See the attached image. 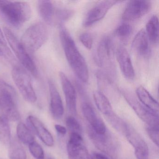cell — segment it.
I'll return each instance as SVG.
<instances>
[{
    "label": "cell",
    "instance_id": "35",
    "mask_svg": "<svg viewBox=\"0 0 159 159\" xmlns=\"http://www.w3.org/2000/svg\"><path fill=\"white\" fill-rule=\"evenodd\" d=\"M52 159V158H50V159Z\"/></svg>",
    "mask_w": 159,
    "mask_h": 159
},
{
    "label": "cell",
    "instance_id": "26",
    "mask_svg": "<svg viewBox=\"0 0 159 159\" xmlns=\"http://www.w3.org/2000/svg\"><path fill=\"white\" fill-rule=\"evenodd\" d=\"M9 157L10 159H27L25 151L16 141L10 143Z\"/></svg>",
    "mask_w": 159,
    "mask_h": 159
},
{
    "label": "cell",
    "instance_id": "8",
    "mask_svg": "<svg viewBox=\"0 0 159 159\" xmlns=\"http://www.w3.org/2000/svg\"><path fill=\"white\" fill-rule=\"evenodd\" d=\"M114 47L112 39L106 36L99 42L97 50L96 59L98 64L103 67H111L113 65Z\"/></svg>",
    "mask_w": 159,
    "mask_h": 159
},
{
    "label": "cell",
    "instance_id": "18",
    "mask_svg": "<svg viewBox=\"0 0 159 159\" xmlns=\"http://www.w3.org/2000/svg\"><path fill=\"white\" fill-rule=\"evenodd\" d=\"M50 96V110L53 117L60 119L64 113V108L60 94L52 80L48 81Z\"/></svg>",
    "mask_w": 159,
    "mask_h": 159
},
{
    "label": "cell",
    "instance_id": "10",
    "mask_svg": "<svg viewBox=\"0 0 159 159\" xmlns=\"http://www.w3.org/2000/svg\"><path fill=\"white\" fill-rule=\"evenodd\" d=\"M151 6V3L148 1H131L127 4L123 13V20L131 21L139 19L148 12Z\"/></svg>",
    "mask_w": 159,
    "mask_h": 159
},
{
    "label": "cell",
    "instance_id": "6",
    "mask_svg": "<svg viewBox=\"0 0 159 159\" xmlns=\"http://www.w3.org/2000/svg\"><path fill=\"white\" fill-rule=\"evenodd\" d=\"M12 76L24 99L29 103H35L37 101V95L30 77L26 70L20 67L16 66L12 70Z\"/></svg>",
    "mask_w": 159,
    "mask_h": 159
},
{
    "label": "cell",
    "instance_id": "21",
    "mask_svg": "<svg viewBox=\"0 0 159 159\" xmlns=\"http://www.w3.org/2000/svg\"><path fill=\"white\" fill-rule=\"evenodd\" d=\"M137 96L142 105L156 114L159 112V104L148 91L142 86H139L136 90Z\"/></svg>",
    "mask_w": 159,
    "mask_h": 159
},
{
    "label": "cell",
    "instance_id": "1",
    "mask_svg": "<svg viewBox=\"0 0 159 159\" xmlns=\"http://www.w3.org/2000/svg\"><path fill=\"white\" fill-rule=\"evenodd\" d=\"M60 38L66 58L70 67L81 81L87 83L89 80L88 66L72 37L66 29L62 28L60 30Z\"/></svg>",
    "mask_w": 159,
    "mask_h": 159
},
{
    "label": "cell",
    "instance_id": "15",
    "mask_svg": "<svg viewBox=\"0 0 159 159\" xmlns=\"http://www.w3.org/2000/svg\"><path fill=\"white\" fill-rule=\"evenodd\" d=\"M83 114L90 124L91 128L95 133L103 134L107 132L105 123L89 103H84L82 106Z\"/></svg>",
    "mask_w": 159,
    "mask_h": 159
},
{
    "label": "cell",
    "instance_id": "24",
    "mask_svg": "<svg viewBox=\"0 0 159 159\" xmlns=\"http://www.w3.org/2000/svg\"><path fill=\"white\" fill-rule=\"evenodd\" d=\"M16 132L17 137L22 143L29 145L34 141V137L32 131L23 123L18 124Z\"/></svg>",
    "mask_w": 159,
    "mask_h": 159
},
{
    "label": "cell",
    "instance_id": "7",
    "mask_svg": "<svg viewBox=\"0 0 159 159\" xmlns=\"http://www.w3.org/2000/svg\"><path fill=\"white\" fill-rule=\"evenodd\" d=\"M122 130L126 138L134 148L137 159H148V147L144 139L133 127L124 124Z\"/></svg>",
    "mask_w": 159,
    "mask_h": 159
},
{
    "label": "cell",
    "instance_id": "3",
    "mask_svg": "<svg viewBox=\"0 0 159 159\" xmlns=\"http://www.w3.org/2000/svg\"><path fill=\"white\" fill-rule=\"evenodd\" d=\"M0 111L9 121H17L20 115L16 107V94L14 88L0 80Z\"/></svg>",
    "mask_w": 159,
    "mask_h": 159
},
{
    "label": "cell",
    "instance_id": "19",
    "mask_svg": "<svg viewBox=\"0 0 159 159\" xmlns=\"http://www.w3.org/2000/svg\"><path fill=\"white\" fill-rule=\"evenodd\" d=\"M38 12L44 22L53 25L55 22L57 10L50 1H39L38 4Z\"/></svg>",
    "mask_w": 159,
    "mask_h": 159
},
{
    "label": "cell",
    "instance_id": "5",
    "mask_svg": "<svg viewBox=\"0 0 159 159\" xmlns=\"http://www.w3.org/2000/svg\"><path fill=\"white\" fill-rule=\"evenodd\" d=\"M3 31L10 46L20 63L26 69L36 77L38 75V70L36 65L21 41L9 29L4 28Z\"/></svg>",
    "mask_w": 159,
    "mask_h": 159
},
{
    "label": "cell",
    "instance_id": "23",
    "mask_svg": "<svg viewBox=\"0 0 159 159\" xmlns=\"http://www.w3.org/2000/svg\"><path fill=\"white\" fill-rule=\"evenodd\" d=\"M147 36L149 40L153 43L159 41V21L156 15L152 16L150 18L146 26Z\"/></svg>",
    "mask_w": 159,
    "mask_h": 159
},
{
    "label": "cell",
    "instance_id": "4",
    "mask_svg": "<svg viewBox=\"0 0 159 159\" xmlns=\"http://www.w3.org/2000/svg\"><path fill=\"white\" fill-rule=\"evenodd\" d=\"M48 37V29L45 24L37 22L25 30L21 42L28 52H35L44 44Z\"/></svg>",
    "mask_w": 159,
    "mask_h": 159
},
{
    "label": "cell",
    "instance_id": "33",
    "mask_svg": "<svg viewBox=\"0 0 159 159\" xmlns=\"http://www.w3.org/2000/svg\"><path fill=\"white\" fill-rule=\"evenodd\" d=\"M93 158L94 159H109L106 155L98 152L94 153L93 154Z\"/></svg>",
    "mask_w": 159,
    "mask_h": 159
},
{
    "label": "cell",
    "instance_id": "20",
    "mask_svg": "<svg viewBox=\"0 0 159 159\" xmlns=\"http://www.w3.org/2000/svg\"><path fill=\"white\" fill-rule=\"evenodd\" d=\"M132 48L138 54L147 56L149 53V42L146 31L141 29L137 33L132 42Z\"/></svg>",
    "mask_w": 159,
    "mask_h": 159
},
{
    "label": "cell",
    "instance_id": "11",
    "mask_svg": "<svg viewBox=\"0 0 159 159\" xmlns=\"http://www.w3.org/2000/svg\"><path fill=\"white\" fill-rule=\"evenodd\" d=\"M125 98L138 116L148 126L159 128L158 114L154 113L140 104L132 96L125 94Z\"/></svg>",
    "mask_w": 159,
    "mask_h": 159
},
{
    "label": "cell",
    "instance_id": "17",
    "mask_svg": "<svg viewBox=\"0 0 159 159\" xmlns=\"http://www.w3.org/2000/svg\"><path fill=\"white\" fill-rule=\"evenodd\" d=\"M116 57L120 69L125 78L128 80H133L135 77L134 70L130 55L126 48L122 46H119L116 50Z\"/></svg>",
    "mask_w": 159,
    "mask_h": 159
},
{
    "label": "cell",
    "instance_id": "14",
    "mask_svg": "<svg viewBox=\"0 0 159 159\" xmlns=\"http://www.w3.org/2000/svg\"><path fill=\"white\" fill-rule=\"evenodd\" d=\"M59 78L68 109L70 113L75 114L77 112L76 90L71 82L64 72L62 71L59 72Z\"/></svg>",
    "mask_w": 159,
    "mask_h": 159
},
{
    "label": "cell",
    "instance_id": "16",
    "mask_svg": "<svg viewBox=\"0 0 159 159\" xmlns=\"http://www.w3.org/2000/svg\"><path fill=\"white\" fill-rule=\"evenodd\" d=\"M29 128L34 132L40 139L48 147H52L54 139L52 135L43 123L35 116L30 115L27 118Z\"/></svg>",
    "mask_w": 159,
    "mask_h": 159
},
{
    "label": "cell",
    "instance_id": "32",
    "mask_svg": "<svg viewBox=\"0 0 159 159\" xmlns=\"http://www.w3.org/2000/svg\"><path fill=\"white\" fill-rule=\"evenodd\" d=\"M56 130L57 131L58 134L61 135H65L66 133V129L65 126L63 125H56L55 126Z\"/></svg>",
    "mask_w": 159,
    "mask_h": 159
},
{
    "label": "cell",
    "instance_id": "12",
    "mask_svg": "<svg viewBox=\"0 0 159 159\" xmlns=\"http://www.w3.org/2000/svg\"><path fill=\"white\" fill-rule=\"evenodd\" d=\"M118 2L116 1H103L98 2L87 13L83 22L84 26H90L103 19L110 9Z\"/></svg>",
    "mask_w": 159,
    "mask_h": 159
},
{
    "label": "cell",
    "instance_id": "31",
    "mask_svg": "<svg viewBox=\"0 0 159 159\" xmlns=\"http://www.w3.org/2000/svg\"><path fill=\"white\" fill-rule=\"evenodd\" d=\"M80 40L83 45L88 50H91L93 47V38L90 33L85 32L82 33L80 36Z\"/></svg>",
    "mask_w": 159,
    "mask_h": 159
},
{
    "label": "cell",
    "instance_id": "29",
    "mask_svg": "<svg viewBox=\"0 0 159 159\" xmlns=\"http://www.w3.org/2000/svg\"><path fill=\"white\" fill-rule=\"evenodd\" d=\"M66 124L68 128L71 131V133H77L80 134L81 126L80 123L72 116H69L66 120Z\"/></svg>",
    "mask_w": 159,
    "mask_h": 159
},
{
    "label": "cell",
    "instance_id": "30",
    "mask_svg": "<svg viewBox=\"0 0 159 159\" xmlns=\"http://www.w3.org/2000/svg\"><path fill=\"white\" fill-rule=\"evenodd\" d=\"M146 130L150 138L158 147L159 143V128L148 126L146 128Z\"/></svg>",
    "mask_w": 159,
    "mask_h": 159
},
{
    "label": "cell",
    "instance_id": "27",
    "mask_svg": "<svg viewBox=\"0 0 159 159\" xmlns=\"http://www.w3.org/2000/svg\"><path fill=\"white\" fill-rule=\"evenodd\" d=\"M132 27L127 23H123L115 30L116 36L122 41H126L132 33Z\"/></svg>",
    "mask_w": 159,
    "mask_h": 159
},
{
    "label": "cell",
    "instance_id": "25",
    "mask_svg": "<svg viewBox=\"0 0 159 159\" xmlns=\"http://www.w3.org/2000/svg\"><path fill=\"white\" fill-rule=\"evenodd\" d=\"M0 141L8 145L11 142V130L9 120L3 116H0Z\"/></svg>",
    "mask_w": 159,
    "mask_h": 159
},
{
    "label": "cell",
    "instance_id": "2",
    "mask_svg": "<svg viewBox=\"0 0 159 159\" xmlns=\"http://www.w3.org/2000/svg\"><path fill=\"white\" fill-rule=\"evenodd\" d=\"M0 13L9 24L19 27L30 20L31 9L28 3L24 2L0 1Z\"/></svg>",
    "mask_w": 159,
    "mask_h": 159
},
{
    "label": "cell",
    "instance_id": "34",
    "mask_svg": "<svg viewBox=\"0 0 159 159\" xmlns=\"http://www.w3.org/2000/svg\"><path fill=\"white\" fill-rule=\"evenodd\" d=\"M0 43L6 44V41L4 39V35L1 29H0Z\"/></svg>",
    "mask_w": 159,
    "mask_h": 159
},
{
    "label": "cell",
    "instance_id": "28",
    "mask_svg": "<svg viewBox=\"0 0 159 159\" xmlns=\"http://www.w3.org/2000/svg\"><path fill=\"white\" fill-rule=\"evenodd\" d=\"M29 148L32 156L36 159H44V151L42 147L34 141L29 145Z\"/></svg>",
    "mask_w": 159,
    "mask_h": 159
},
{
    "label": "cell",
    "instance_id": "13",
    "mask_svg": "<svg viewBox=\"0 0 159 159\" xmlns=\"http://www.w3.org/2000/svg\"><path fill=\"white\" fill-rule=\"evenodd\" d=\"M106 133L103 134H98L95 133L91 127L89 129V135L94 144L100 150L112 158H115L117 151L116 143Z\"/></svg>",
    "mask_w": 159,
    "mask_h": 159
},
{
    "label": "cell",
    "instance_id": "22",
    "mask_svg": "<svg viewBox=\"0 0 159 159\" xmlns=\"http://www.w3.org/2000/svg\"><path fill=\"white\" fill-rule=\"evenodd\" d=\"M93 98L97 107L103 114L109 117L113 115V111L110 102L102 92L95 91L93 93Z\"/></svg>",
    "mask_w": 159,
    "mask_h": 159
},
{
    "label": "cell",
    "instance_id": "9",
    "mask_svg": "<svg viewBox=\"0 0 159 159\" xmlns=\"http://www.w3.org/2000/svg\"><path fill=\"white\" fill-rule=\"evenodd\" d=\"M69 159H94L88 153L80 134L71 133L67 146Z\"/></svg>",
    "mask_w": 159,
    "mask_h": 159
}]
</instances>
